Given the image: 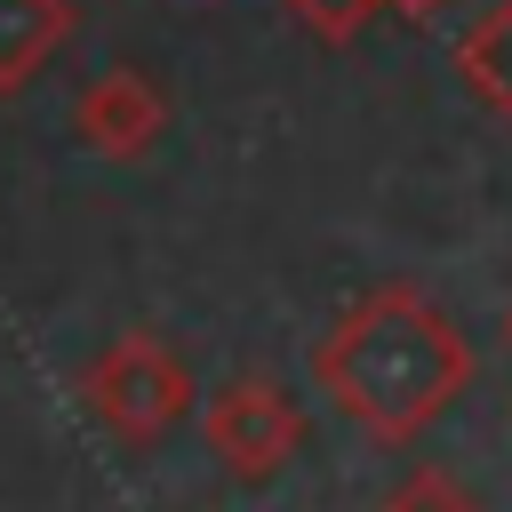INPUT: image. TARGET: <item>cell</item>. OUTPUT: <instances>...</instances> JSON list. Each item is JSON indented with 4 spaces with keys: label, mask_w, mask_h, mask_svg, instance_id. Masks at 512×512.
Listing matches in <instances>:
<instances>
[{
    "label": "cell",
    "mask_w": 512,
    "mask_h": 512,
    "mask_svg": "<svg viewBox=\"0 0 512 512\" xmlns=\"http://www.w3.org/2000/svg\"><path fill=\"white\" fill-rule=\"evenodd\" d=\"M320 400L376 448H416L472 384V336L416 280H376L312 344Z\"/></svg>",
    "instance_id": "6da1fadb"
},
{
    "label": "cell",
    "mask_w": 512,
    "mask_h": 512,
    "mask_svg": "<svg viewBox=\"0 0 512 512\" xmlns=\"http://www.w3.org/2000/svg\"><path fill=\"white\" fill-rule=\"evenodd\" d=\"M80 408H88V424H96L104 440H120V448H160V440L200 408V384H192L184 352H176L160 328H120V336L88 360Z\"/></svg>",
    "instance_id": "7a4b0ae2"
},
{
    "label": "cell",
    "mask_w": 512,
    "mask_h": 512,
    "mask_svg": "<svg viewBox=\"0 0 512 512\" xmlns=\"http://www.w3.org/2000/svg\"><path fill=\"white\" fill-rule=\"evenodd\" d=\"M192 416H200V448H208L232 480H272V472H288L296 448H304V408H296V392H288L280 376H264V368H240V376L208 384Z\"/></svg>",
    "instance_id": "3957f363"
},
{
    "label": "cell",
    "mask_w": 512,
    "mask_h": 512,
    "mask_svg": "<svg viewBox=\"0 0 512 512\" xmlns=\"http://www.w3.org/2000/svg\"><path fill=\"white\" fill-rule=\"evenodd\" d=\"M72 128L96 160H144L168 136V96L144 64H104L80 96H72Z\"/></svg>",
    "instance_id": "277c9868"
},
{
    "label": "cell",
    "mask_w": 512,
    "mask_h": 512,
    "mask_svg": "<svg viewBox=\"0 0 512 512\" xmlns=\"http://www.w3.org/2000/svg\"><path fill=\"white\" fill-rule=\"evenodd\" d=\"M456 80H464V96H472L496 128H512V0H488V8L464 24V40H456Z\"/></svg>",
    "instance_id": "5b68a950"
},
{
    "label": "cell",
    "mask_w": 512,
    "mask_h": 512,
    "mask_svg": "<svg viewBox=\"0 0 512 512\" xmlns=\"http://www.w3.org/2000/svg\"><path fill=\"white\" fill-rule=\"evenodd\" d=\"M72 40V0H0V96L32 88Z\"/></svg>",
    "instance_id": "8992f818"
},
{
    "label": "cell",
    "mask_w": 512,
    "mask_h": 512,
    "mask_svg": "<svg viewBox=\"0 0 512 512\" xmlns=\"http://www.w3.org/2000/svg\"><path fill=\"white\" fill-rule=\"evenodd\" d=\"M368 512H488L456 472H440V464H416V472H400Z\"/></svg>",
    "instance_id": "52a82bcc"
},
{
    "label": "cell",
    "mask_w": 512,
    "mask_h": 512,
    "mask_svg": "<svg viewBox=\"0 0 512 512\" xmlns=\"http://www.w3.org/2000/svg\"><path fill=\"white\" fill-rule=\"evenodd\" d=\"M272 8H288L312 40H328V48H352L376 16H384V0H272Z\"/></svg>",
    "instance_id": "ba28073f"
},
{
    "label": "cell",
    "mask_w": 512,
    "mask_h": 512,
    "mask_svg": "<svg viewBox=\"0 0 512 512\" xmlns=\"http://www.w3.org/2000/svg\"><path fill=\"white\" fill-rule=\"evenodd\" d=\"M384 8H400V16H432V8H448V0H384Z\"/></svg>",
    "instance_id": "9c48e42d"
},
{
    "label": "cell",
    "mask_w": 512,
    "mask_h": 512,
    "mask_svg": "<svg viewBox=\"0 0 512 512\" xmlns=\"http://www.w3.org/2000/svg\"><path fill=\"white\" fill-rule=\"evenodd\" d=\"M496 328H504V352H512V304H504V320H496Z\"/></svg>",
    "instance_id": "30bf717a"
}]
</instances>
